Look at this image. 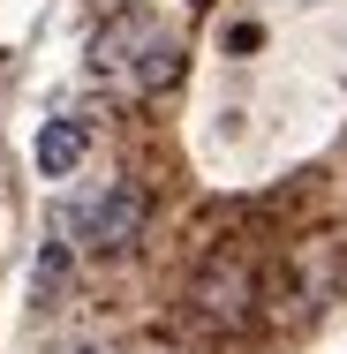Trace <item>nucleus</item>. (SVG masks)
<instances>
[{"mask_svg": "<svg viewBox=\"0 0 347 354\" xmlns=\"http://www.w3.org/2000/svg\"><path fill=\"white\" fill-rule=\"evenodd\" d=\"M143 218H151V196H143L136 181H106L98 196L75 204V249L114 264V257H129L143 241Z\"/></svg>", "mask_w": 347, "mask_h": 354, "instance_id": "obj_1", "label": "nucleus"}, {"mask_svg": "<svg viewBox=\"0 0 347 354\" xmlns=\"http://www.w3.org/2000/svg\"><path fill=\"white\" fill-rule=\"evenodd\" d=\"M249 294H257V286H249V264H226V257H219V264L197 272V309H204L211 324H242V317H249Z\"/></svg>", "mask_w": 347, "mask_h": 354, "instance_id": "obj_2", "label": "nucleus"}, {"mask_svg": "<svg viewBox=\"0 0 347 354\" xmlns=\"http://www.w3.org/2000/svg\"><path fill=\"white\" fill-rule=\"evenodd\" d=\"M83 151H91V129H83L75 113L46 121V129H38V174H46V181H61V174L83 166Z\"/></svg>", "mask_w": 347, "mask_h": 354, "instance_id": "obj_3", "label": "nucleus"}, {"mask_svg": "<svg viewBox=\"0 0 347 354\" xmlns=\"http://www.w3.org/2000/svg\"><path fill=\"white\" fill-rule=\"evenodd\" d=\"M143 38H151V30H143L136 15H121L114 30H98V38H91V68H98V75H129V61L143 53Z\"/></svg>", "mask_w": 347, "mask_h": 354, "instance_id": "obj_4", "label": "nucleus"}, {"mask_svg": "<svg viewBox=\"0 0 347 354\" xmlns=\"http://www.w3.org/2000/svg\"><path fill=\"white\" fill-rule=\"evenodd\" d=\"M174 75H181V46L151 30V38H143V53L129 61V83H136V91H166Z\"/></svg>", "mask_w": 347, "mask_h": 354, "instance_id": "obj_5", "label": "nucleus"}, {"mask_svg": "<svg viewBox=\"0 0 347 354\" xmlns=\"http://www.w3.org/2000/svg\"><path fill=\"white\" fill-rule=\"evenodd\" d=\"M61 286H69V249L46 241V257H38V301H61Z\"/></svg>", "mask_w": 347, "mask_h": 354, "instance_id": "obj_6", "label": "nucleus"}, {"mask_svg": "<svg viewBox=\"0 0 347 354\" xmlns=\"http://www.w3.org/2000/svg\"><path fill=\"white\" fill-rule=\"evenodd\" d=\"M69 354H114V347H69Z\"/></svg>", "mask_w": 347, "mask_h": 354, "instance_id": "obj_7", "label": "nucleus"}]
</instances>
